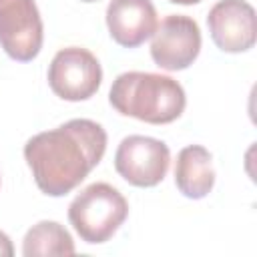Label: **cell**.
Wrapping results in <instances>:
<instances>
[{"label": "cell", "instance_id": "obj_1", "mask_svg": "<svg viewBox=\"0 0 257 257\" xmlns=\"http://www.w3.org/2000/svg\"><path fill=\"white\" fill-rule=\"evenodd\" d=\"M104 151V128L88 118H72L28 139L24 159L36 187L48 197H62L88 177L102 161Z\"/></svg>", "mask_w": 257, "mask_h": 257}, {"label": "cell", "instance_id": "obj_2", "mask_svg": "<svg viewBox=\"0 0 257 257\" xmlns=\"http://www.w3.org/2000/svg\"><path fill=\"white\" fill-rule=\"evenodd\" d=\"M108 102L124 116H135L149 124H167L183 114L187 96L171 76L131 70L114 78Z\"/></svg>", "mask_w": 257, "mask_h": 257}, {"label": "cell", "instance_id": "obj_3", "mask_svg": "<svg viewBox=\"0 0 257 257\" xmlns=\"http://www.w3.org/2000/svg\"><path fill=\"white\" fill-rule=\"evenodd\" d=\"M128 215V203L108 183H92L82 189L68 207V221L84 243L108 241Z\"/></svg>", "mask_w": 257, "mask_h": 257}, {"label": "cell", "instance_id": "obj_4", "mask_svg": "<svg viewBox=\"0 0 257 257\" xmlns=\"http://www.w3.org/2000/svg\"><path fill=\"white\" fill-rule=\"evenodd\" d=\"M102 80L96 56L80 46H68L54 54L48 66V84L62 100L78 102L90 98Z\"/></svg>", "mask_w": 257, "mask_h": 257}, {"label": "cell", "instance_id": "obj_5", "mask_svg": "<svg viewBox=\"0 0 257 257\" xmlns=\"http://www.w3.org/2000/svg\"><path fill=\"white\" fill-rule=\"evenodd\" d=\"M171 163L169 147L153 137L131 135L124 137L114 153L116 173L133 187H155L159 185Z\"/></svg>", "mask_w": 257, "mask_h": 257}, {"label": "cell", "instance_id": "obj_6", "mask_svg": "<svg viewBox=\"0 0 257 257\" xmlns=\"http://www.w3.org/2000/svg\"><path fill=\"white\" fill-rule=\"evenodd\" d=\"M42 18L34 0H0V46L18 60L28 62L42 48Z\"/></svg>", "mask_w": 257, "mask_h": 257}, {"label": "cell", "instance_id": "obj_7", "mask_svg": "<svg viewBox=\"0 0 257 257\" xmlns=\"http://www.w3.org/2000/svg\"><path fill=\"white\" fill-rule=\"evenodd\" d=\"M201 52L199 24L185 14H171L153 32L151 56L165 70H185Z\"/></svg>", "mask_w": 257, "mask_h": 257}, {"label": "cell", "instance_id": "obj_8", "mask_svg": "<svg viewBox=\"0 0 257 257\" xmlns=\"http://www.w3.org/2000/svg\"><path fill=\"white\" fill-rule=\"evenodd\" d=\"M207 26L223 52H245L255 44V10L245 0H219L209 10Z\"/></svg>", "mask_w": 257, "mask_h": 257}, {"label": "cell", "instance_id": "obj_9", "mask_svg": "<svg viewBox=\"0 0 257 257\" xmlns=\"http://www.w3.org/2000/svg\"><path fill=\"white\" fill-rule=\"evenodd\" d=\"M157 10L151 0H110L106 26L112 40L124 48H137L157 30Z\"/></svg>", "mask_w": 257, "mask_h": 257}, {"label": "cell", "instance_id": "obj_10", "mask_svg": "<svg viewBox=\"0 0 257 257\" xmlns=\"http://www.w3.org/2000/svg\"><path fill=\"white\" fill-rule=\"evenodd\" d=\"M175 185L187 199H203L215 185L211 153L201 145H189L179 151L175 165Z\"/></svg>", "mask_w": 257, "mask_h": 257}, {"label": "cell", "instance_id": "obj_11", "mask_svg": "<svg viewBox=\"0 0 257 257\" xmlns=\"http://www.w3.org/2000/svg\"><path fill=\"white\" fill-rule=\"evenodd\" d=\"M74 241L70 233L56 221H40L28 229L22 243V255H72Z\"/></svg>", "mask_w": 257, "mask_h": 257}, {"label": "cell", "instance_id": "obj_12", "mask_svg": "<svg viewBox=\"0 0 257 257\" xmlns=\"http://www.w3.org/2000/svg\"><path fill=\"white\" fill-rule=\"evenodd\" d=\"M12 255H14L12 241L4 231H0V257H12Z\"/></svg>", "mask_w": 257, "mask_h": 257}, {"label": "cell", "instance_id": "obj_13", "mask_svg": "<svg viewBox=\"0 0 257 257\" xmlns=\"http://www.w3.org/2000/svg\"><path fill=\"white\" fill-rule=\"evenodd\" d=\"M169 2H173V4H197L201 0H169Z\"/></svg>", "mask_w": 257, "mask_h": 257}, {"label": "cell", "instance_id": "obj_14", "mask_svg": "<svg viewBox=\"0 0 257 257\" xmlns=\"http://www.w3.org/2000/svg\"><path fill=\"white\" fill-rule=\"evenodd\" d=\"M82 2H96V0H82Z\"/></svg>", "mask_w": 257, "mask_h": 257}]
</instances>
